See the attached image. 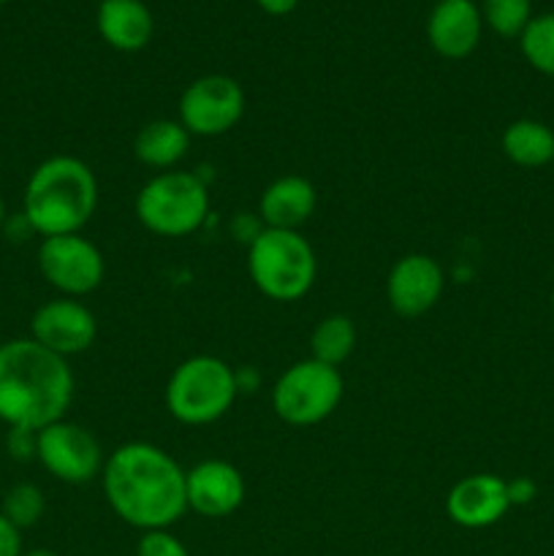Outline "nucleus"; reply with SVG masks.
Returning a JSON list of instances; mask_svg holds the SVG:
<instances>
[{
    "label": "nucleus",
    "instance_id": "nucleus-25",
    "mask_svg": "<svg viewBox=\"0 0 554 556\" xmlns=\"http://www.w3.org/2000/svg\"><path fill=\"white\" fill-rule=\"evenodd\" d=\"M5 448L14 456L16 462L36 459L38 448V432H30V429H9V438H5Z\"/></svg>",
    "mask_w": 554,
    "mask_h": 556
},
{
    "label": "nucleus",
    "instance_id": "nucleus-17",
    "mask_svg": "<svg viewBox=\"0 0 554 556\" xmlns=\"http://www.w3.org/2000/svg\"><path fill=\"white\" fill-rule=\"evenodd\" d=\"M96 25L117 52H139L152 38V14L141 0H101Z\"/></svg>",
    "mask_w": 554,
    "mask_h": 556
},
{
    "label": "nucleus",
    "instance_id": "nucleus-30",
    "mask_svg": "<svg viewBox=\"0 0 554 556\" xmlns=\"http://www.w3.org/2000/svg\"><path fill=\"white\" fill-rule=\"evenodd\" d=\"M5 223V204H3V199H0V226H3Z\"/></svg>",
    "mask_w": 554,
    "mask_h": 556
},
{
    "label": "nucleus",
    "instance_id": "nucleus-11",
    "mask_svg": "<svg viewBox=\"0 0 554 556\" xmlns=\"http://www.w3.org/2000/svg\"><path fill=\"white\" fill-rule=\"evenodd\" d=\"M30 337L58 356H76L96 342V315L79 299H52L33 313Z\"/></svg>",
    "mask_w": 554,
    "mask_h": 556
},
{
    "label": "nucleus",
    "instance_id": "nucleus-7",
    "mask_svg": "<svg viewBox=\"0 0 554 556\" xmlns=\"http://www.w3.org/2000/svg\"><path fill=\"white\" fill-rule=\"evenodd\" d=\"M342 375L337 367L315 358L297 362L280 375L272 389V407L277 418L291 427H315L326 421L342 402Z\"/></svg>",
    "mask_w": 554,
    "mask_h": 556
},
{
    "label": "nucleus",
    "instance_id": "nucleus-14",
    "mask_svg": "<svg viewBox=\"0 0 554 556\" xmlns=\"http://www.w3.org/2000/svg\"><path fill=\"white\" fill-rule=\"evenodd\" d=\"M511 510L508 483L492 472L467 476L445 497V514L465 530H487Z\"/></svg>",
    "mask_w": 554,
    "mask_h": 556
},
{
    "label": "nucleus",
    "instance_id": "nucleus-28",
    "mask_svg": "<svg viewBox=\"0 0 554 556\" xmlns=\"http://www.w3.org/2000/svg\"><path fill=\"white\" fill-rule=\"evenodd\" d=\"M297 3H299V0H259L261 9H264L266 14H272V16L291 14V11L297 9Z\"/></svg>",
    "mask_w": 554,
    "mask_h": 556
},
{
    "label": "nucleus",
    "instance_id": "nucleus-26",
    "mask_svg": "<svg viewBox=\"0 0 554 556\" xmlns=\"http://www.w3.org/2000/svg\"><path fill=\"white\" fill-rule=\"evenodd\" d=\"M22 532L0 514V556H22Z\"/></svg>",
    "mask_w": 554,
    "mask_h": 556
},
{
    "label": "nucleus",
    "instance_id": "nucleus-23",
    "mask_svg": "<svg viewBox=\"0 0 554 556\" xmlns=\"http://www.w3.org/2000/svg\"><path fill=\"white\" fill-rule=\"evenodd\" d=\"M481 16L498 36L519 38L532 20V0H483Z\"/></svg>",
    "mask_w": 554,
    "mask_h": 556
},
{
    "label": "nucleus",
    "instance_id": "nucleus-20",
    "mask_svg": "<svg viewBox=\"0 0 554 556\" xmlns=\"http://www.w3.org/2000/svg\"><path fill=\"white\" fill-rule=\"evenodd\" d=\"M356 348V326L348 315H329L318 320L310 334V358L340 369Z\"/></svg>",
    "mask_w": 554,
    "mask_h": 556
},
{
    "label": "nucleus",
    "instance_id": "nucleus-5",
    "mask_svg": "<svg viewBox=\"0 0 554 556\" xmlns=\"http://www.w3.org/2000/svg\"><path fill=\"white\" fill-rule=\"evenodd\" d=\"M239 375L217 356H190L166 383V407L185 427H206L231 410Z\"/></svg>",
    "mask_w": 554,
    "mask_h": 556
},
{
    "label": "nucleus",
    "instance_id": "nucleus-29",
    "mask_svg": "<svg viewBox=\"0 0 554 556\" xmlns=\"http://www.w3.org/2000/svg\"><path fill=\"white\" fill-rule=\"evenodd\" d=\"M22 556H58V554L47 552V548H36V552H25Z\"/></svg>",
    "mask_w": 554,
    "mask_h": 556
},
{
    "label": "nucleus",
    "instance_id": "nucleus-9",
    "mask_svg": "<svg viewBox=\"0 0 554 556\" xmlns=\"http://www.w3.org/2000/svg\"><path fill=\"white\" fill-rule=\"evenodd\" d=\"M36 459L58 481L81 486L103 472V451L96 434L74 421H54L38 432Z\"/></svg>",
    "mask_w": 554,
    "mask_h": 556
},
{
    "label": "nucleus",
    "instance_id": "nucleus-6",
    "mask_svg": "<svg viewBox=\"0 0 554 556\" xmlns=\"http://www.w3.org/2000/svg\"><path fill=\"white\" fill-rule=\"evenodd\" d=\"M210 215V190L190 172H163L136 195V217L158 237H190Z\"/></svg>",
    "mask_w": 554,
    "mask_h": 556
},
{
    "label": "nucleus",
    "instance_id": "nucleus-16",
    "mask_svg": "<svg viewBox=\"0 0 554 556\" xmlns=\"http://www.w3.org/2000/svg\"><path fill=\"white\" fill-rule=\"evenodd\" d=\"M315 206H318V193L313 182L297 174L275 179L259 201L261 220L266 223V228H280V231H299L313 217Z\"/></svg>",
    "mask_w": 554,
    "mask_h": 556
},
{
    "label": "nucleus",
    "instance_id": "nucleus-31",
    "mask_svg": "<svg viewBox=\"0 0 554 556\" xmlns=\"http://www.w3.org/2000/svg\"><path fill=\"white\" fill-rule=\"evenodd\" d=\"M552 313H554V291H552Z\"/></svg>",
    "mask_w": 554,
    "mask_h": 556
},
{
    "label": "nucleus",
    "instance_id": "nucleus-1",
    "mask_svg": "<svg viewBox=\"0 0 554 556\" xmlns=\"http://www.w3.org/2000/svg\"><path fill=\"white\" fill-rule=\"evenodd\" d=\"M106 503L141 532L168 530L188 510L185 470L152 443H125L106 456L101 472Z\"/></svg>",
    "mask_w": 554,
    "mask_h": 556
},
{
    "label": "nucleus",
    "instance_id": "nucleus-18",
    "mask_svg": "<svg viewBox=\"0 0 554 556\" xmlns=\"http://www.w3.org/2000/svg\"><path fill=\"white\" fill-rule=\"evenodd\" d=\"M190 134L179 119H152L136 134L134 155L150 168H174L188 155Z\"/></svg>",
    "mask_w": 554,
    "mask_h": 556
},
{
    "label": "nucleus",
    "instance_id": "nucleus-13",
    "mask_svg": "<svg viewBox=\"0 0 554 556\" xmlns=\"http://www.w3.org/2000/svg\"><path fill=\"white\" fill-rule=\"evenodd\" d=\"M445 277L435 258L424 253L402 255L389 271L386 280V296L391 309L402 318H418L438 304L443 293Z\"/></svg>",
    "mask_w": 554,
    "mask_h": 556
},
{
    "label": "nucleus",
    "instance_id": "nucleus-12",
    "mask_svg": "<svg viewBox=\"0 0 554 556\" xmlns=\"http://www.w3.org/2000/svg\"><path fill=\"white\" fill-rule=\"evenodd\" d=\"M188 510L204 519H226L244 503V478L231 462L206 459L185 470Z\"/></svg>",
    "mask_w": 554,
    "mask_h": 556
},
{
    "label": "nucleus",
    "instance_id": "nucleus-21",
    "mask_svg": "<svg viewBox=\"0 0 554 556\" xmlns=\"http://www.w3.org/2000/svg\"><path fill=\"white\" fill-rule=\"evenodd\" d=\"M521 54L543 76H554V14L532 16L519 36Z\"/></svg>",
    "mask_w": 554,
    "mask_h": 556
},
{
    "label": "nucleus",
    "instance_id": "nucleus-24",
    "mask_svg": "<svg viewBox=\"0 0 554 556\" xmlns=\"http://www.w3.org/2000/svg\"><path fill=\"white\" fill-rule=\"evenodd\" d=\"M136 556H190L185 543L174 538L168 530L144 532L136 546Z\"/></svg>",
    "mask_w": 554,
    "mask_h": 556
},
{
    "label": "nucleus",
    "instance_id": "nucleus-8",
    "mask_svg": "<svg viewBox=\"0 0 554 556\" xmlns=\"http://www.w3.org/2000/svg\"><path fill=\"white\" fill-rule=\"evenodd\" d=\"M38 271L60 296L79 299L96 291L106 275L103 255L81 233L47 237L38 248Z\"/></svg>",
    "mask_w": 554,
    "mask_h": 556
},
{
    "label": "nucleus",
    "instance_id": "nucleus-10",
    "mask_svg": "<svg viewBox=\"0 0 554 556\" xmlns=\"http://www.w3.org/2000/svg\"><path fill=\"white\" fill-rule=\"evenodd\" d=\"M244 114L242 85L231 76L206 74L190 81L179 98V123L190 136H223Z\"/></svg>",
    "mask_w": 554,
    "mask_h": 556
},
{
    "label": "nucleus",
    "instance_id": "nucleus-2",
    "mask_svg": "<svg viewBox=\"0 0 554 556\" xmlns=\"http://www.w3.org/2000/svg\"><path fill=\"white\" fill-rule=\"evenodd\" d=\"M74 386L68 358L47 351L33 337L0 345V421L9 429L41 432L63 421Z\"/></svg>",
    "mask_w": 554,
    "mask_h": 556
},
{
    "label": "nucleus",
    "instance_id": "nucleus-32",
    "mask_svg": "<svg viewBox=\"0 0 554 556\" xmlns=\"http://www.w3.org/2000/svg\"><path fill=\"white\" fill-rule=\"evenodd\" d=\"M0 3H9V0H0Z\"/></svg>",
    "mask_w": 554,
    "mask_h": 556
},
{
    "label": "nucleus",
    "instance_id": "nucleus-3",
    "mask_svg": "<svg viewBox=\"0 0 554 556\" xmlns=\"http://www.w3.org/2000/svg\"><path fill=\"white\" fill-rule=\"evenodd\" d=\"M98 206V179L85 161L52 155L33 168L22 195V217L33 233H79Z\"/></svg>",
    "mask_w": 554,
    "mask_h": 556
},
{
    "label": "nucleus",
    "instance_id": "nucleus-33",
    "mask_svg": "<svg viewBox=\"0 0 554 556\" xmlns=\"http://www.w3.org/2000/svg\"><path fill=\"white\" fill-rule=\"evenodd\" d=\"M552 166H554V161H552Z\"/></svg>",
    "mask_w": 554,
    "mask_h": 556
},
{
    "label": "nucleus",
    "instance_id": "nucleus-15",
    "mask_svg": "<svg viewBox=\"0 0 554 556\" xmlns=\"http://www.w3.org/2000/svg\"><path fill=\"white\" fill-rule=\"evenodd\" d=\"M483 16L473 0H438L429 11L427 38L440 58L462 60L481 41Z\"/></svg>",
    "mask_w": 554,
    "mask_h": 556
},
{
    "label": "nucleus",
    "instance_id": "nucleus-4",
    "mask_svg": "<svg viewBox=\"0 0 554 556\" xmlns=\"http://www.w3.org/2000/svg\"><path fill=\"white\" fill-rule=\"evenodd\" d=\"M248 275L266 299L299 302L313 288L318 258L299 231L264 228L248 248Z\"/></svg>",
    "mask_w": 554,
    "mask_h": 556
},
{
    "label": "nucleus",
    "instance_id": "nucleus-22",
    "mask_svg": "<svg viewBox=\"0 0 554 556\" xmlns=\"http://www.w3.org/2000/svg\"><path fill=\"white\" fill-rule=\"evenodd\" d=\"M43 510H47V500H43L41 489L36 483H16L5 492L0 514L22 532L36 527L43 519Z\"/></svg>",
    "mask_w": 554,
    "mask_h": 556
},
{
    "label": "nucleus",
    "instance_id": "nucleus-27",
    "mask_svg": "<svg viewBox=\"0 0 554 556\" xmlns=\"http://www.w3.org/2000/svg\"><path fill=\"white\" fill-rule=\"evenodd\" d=\"M508 483V500H511V508L514 505H530L536 500L538 486L532 478H514V481H505Z\"/></svg>",
    "mask_w": 554,
    "mask_h": 556
},
{
    "label": "nucleus",
    "instance_id": "nucleus-19",
    "mask_svg": "<svg viewBox=\"0 0 554 556\" xmlns=\"http://www.w3.org/2000/svg\"><path fill=\"white\" fill-rule=\"evenodd\" d=\"M505 157L521 168H541L554 161V130L541 119H514L500 139Z\"/></svg>",
    "mask_w": 554,
    "mask_h": 556
}]
</instances>
